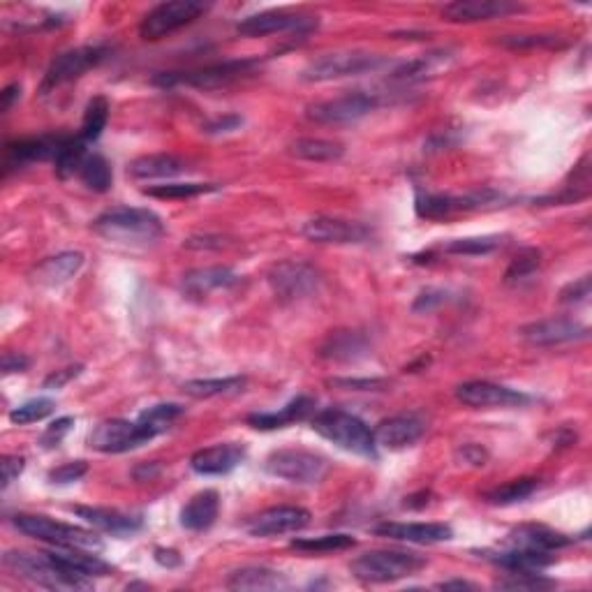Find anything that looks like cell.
Listing matches in <instances>:
<instances>
[{
  "instance_id": "8",
  "label": "cell",
  "mask_w": 592,
  "mask_h": 592,
  "mask_svg": "<svg viewBox=\"0 0 592 592\" xmlns=\"http://www.w3.org/2000/svg\"><path fill=\"white\" fill-rule=\"evenodd\" d=\"M259 68L257 58H239V61H225L216 65H206L199 70L188 72H162L155 77V84L172 88V86H192V88H211L229 86L243 77H250Z\"/></svg>"
},
{
  "instance_id": "16",
  "label": "cell",
  "mask_w": 592,
  "mask_h": 592,
  "mask_svg": "<svg viewBox=\"0 0 592 592\" xmlns=\"http://www.w3.org/2000/svg\"><path fill=\"white\" fill-rule=\"evenodd\" d=\"M590 329L586 324H581L574 317H549V320H539L518 331L525 343L535 347H553V345H565L576 343V340L588 338Z\"/></svg>"
},
{
  "instance_id": "10",
  "label": "cell",
  "mask_w": 592,
  "mask_h": 592,
  "mask_svg": "<svg viewBox=\"0 0 592 592\" xmlns=\"http://www.w3.org/2000/svg\"><path fill=\"white\" fill-rule=\"evenodd\" d=\"M320 271L301 259H285L269 271V285L273 294L283 301H301L320 290Z\"/></svg>"
},
{
  "instance_id": "42",
  "label": "cell",
  "mask_w": 592,
  "mask_h": 592,
  "mask_svg": "<svg viewBox=\"0 0 592 592\" xmlns=\"http://www.w3.org/2000/svg\"><path fill=\"white\" fill-rule=\"evenodd\" d=\"M502 246V236L488 234V236H468V239H451L444 243L442 250L449 255H465V257H477L488 255L495 248Z\"/></svg>"
},
{
  "instance_id": "14",
  "label": "cell",
  "mask_w": 592,
  "mask_h": 592,
  "mask_svg": "<svg viewBox=\"0 0 592 592\" xmlns=\"http://www.w3.org/2000/svg\"><path fill=\"white\" fill-rule=\"evenodd\" d=\"M301 234L313 243H333V246H354L366 243L373 236V229L364 222L317 216L303 222Z\"/></svg>"
},
{
  "instance_id": "31",
  "label": "cell",
  "mask_w": 592,
  "mask_h": 592,
  "mask_svg": "<svg viewBox=\"0 0 592 592\" xmlns=\"http://www.w3.org/2000/svg\"><path fill=\"white\" fill-rule=\"evenodd\" d=\"M84 266V255L77 250H68V253L54 255L35 269V280L42 287H61L72 280Z\"/></svg>"
},
{
  "instance_id": "23",
  "label": "cell",
  "mask_w": 592,
  "mask_h": 592,
  "mask_svg": "<svg viewBox=\"0 0 592 592\" xmlns=\"http://www.w3.org/2000/svg\"><path fill=\"white\" fill-rule=\"evenodd\" d=\"M239 280V273L229 269V266H204V269L183 273L181 290L190 299H199V296H209L211 292L229 290V287L239 285Z\"/></svg>"
},
{
  "instance_id": "52",
  "label": "cell",
  "mask_w": 592,
  "mask_h": 592,
  "mask_svg": "<svg viewBox=\"0 0 592 592\" xmlns=\"http://www.w3.org/2000/svg\"><path fill=\"white\" fill-rule=\"evenodd\" d=\"M502 44L514 49H523V47H555L558 44V35H514V37H505Z\"/></svg>"
},
{
  "instance_id": "60",
  "label": "cell",
  "mask_w": 592,
  "mask_h": 592,
  "mask_svg": "<svg viewBox=\"0 0 592 592\" xmlns=\"http://www.w3.org/2000/svg\"><path fill=\"white\" fill-rule=\"evenodd\" d=\"M19 95H21V84H10L3 93H0V100H3V114H7V111L12 109L14 102L19 100Z\"/></svg>"
},
{
  "instance_id": "46",
  "label": "cell",
  "mask_w": 592,
  "mask_h": 592,
  "mask_svg": "<svg viewBox=\"0 0 592 592\" xmlns=\"http://www.w3.org/2000/svg\"><path fill=\"white\" fill-rule=\"evenodd\" d=\"M498 590H549L555 588L553 579H546L542 572H507L495 581Z\"/></svg>"
},
{
  "instance_id": "54",
  "label": "cell",
  "mask_w": 592,
  "mask_h": 592,
  "mask_svg": "<svg viewBox=\"0 0 592 592\" xmlns=\"http://www.w3.org/2000/svg\"><path fill=\"white\" fill-rule=\"evenodd\" d=\"M81 373V366H70V368H61L56 370V373H51L47 380H44L42 387L54 391V389H63L65 384H68L70 380H74Z\"/></svg>"
},
{
  "instance_id": "35",
  "label": "cell",
  "mask_w": 592,
  "mask_h": 592,
  "mask_svg": "<svg viewBox=\"0 0 592 592\" xmlns=\"http://www.w3.org/2000/svg\"><path fill=\"white\" fill-rule=\"evenodd\" d=\"M451 61V56L447 51H435V54H426L414 58V61H405V63H396V68L391 70V79L396 81H424L426 77H433L438 74L442 68H447Z\"/></svg>"
},
{
  "instance_id": "24",
  "label": "cell",
  "mask_w": 592,
  "mask_h": 592,
  "mask_svg": "<svg viewBox=\"0 0 592 592\" xmlns=\"http://www.w3.org/2000/svg\"><path fill=\"white\" fill-rule=\"evenodd\" d=\"M68 135H42L33 139H21V142L7 144L5 148V174L12 169H21L35 160H54L58 146Z\"/></svg>"
},
{
  "instance_id": "13",
  "label": "cell",
  "mask_w": 592,
  "mask_h": 592,
  "mask_svg": "<svg viewBox=\"0 0 592 592\" xmlns=\"http://www.w3.org/2000/svg\"><path fill=\"white\" fill-rule=\"evenodd\" d=\"M380 105L377 95L364 93V91H352L345 95H338V98L315 102L306 109V116L310 121L322 123V125H343V123H354L359 118L368 116L370 111Z\"/></svg>"
},
{
  "instance_id": "6",
  "label": "cell",
  "mask_w": 592,
  "mask_h": 592,
  "mask_svg": "<svg viewBox=\"0 0 592 592\" xmlns=\"http://www.w3.org/2000/svg\"><path fill=\"white\" fill-rule=\"evenodd\" d=\"M264 470L271 477L290 481V484L315 486L327 479L331 472L329 458L306 449H278L264 461Z\"/></svg>"
},
{
  "instance_id": "48",
  "label": "cell",
  "mask_w": 592,
  "mask_h": 592,
  "mask_svg": "<svg viewBox=\"0 0 592 592\" xmlns=\"http://www.w3.org/2000/svg\"><path fill=\"white\" fill-rule=\"evenodd\" d=\"M539 262H542V253H539L537 248H523L521 253L512 259V264H509V269L505 273V283L512 285L530 278L532 273L539 269Z\"/></svg>"
},
{
  "instance_id": "43",
  "label": "cell",
  "mask_w": 592,
  "mask_h": 592,
  "mask_svg": "<svg viewBox=\"0 0 592 592\" xmlns=\"http://www.w3.org/2000/svg\"><path fill=\"white\" fill-rule=\"evenodd\" d=\"M183 414V407L176 405V403H160V405H153L148 407L146 412L139 414V424H144L148 431L153 435H160L165 433L169 426L174 424L176 419H179Z\"/></svg>"
},
{
  "instance_id": "53",
  "label": "cell",
  "mask_w": 592,
  "mask_h": 592,
  "mask_svg": "<svg viewBox=\"0 0 592 592\" xmlns=\"http://www.w3.org/2000/svg\"><path fill=\"white\" fill-rule=\"evenodd\" d=\"M26 468L24 456H3L0 461V470H3V488H10L14 481L19 479L21 472Z\"/></svg>"
},
{
  "instance_id": "22",
  "label": "cell",
  "mask_w": 592,
  "mask_h": 592,
  "mask_svg": "<svg viewBox=\"0 0 592 592\" xmlns=\"http://www.w3.org/2000/svg\"><path fill=\"white\" fill-rule=\"evenodd\" d=\"M246 461V447L239 442H222L213 444V447L199 449L190 458V468L197 475L204 477H220L229 475V472L239 468Z\"/></svg>"
},
{
  "instance_id": "41",
  "label": "cell",
  "mask_w": 592,
  "mask_h": 592,
  "mask_svg": "<svg viewBox=\"0 0 592 592\" xmlns=\"http://www.w3.org/2000/svg\"><path fill=\"white\" fill-rule=\"evenodd\" d=\"M107 121H109V102H107V98H102V95H98V98H93L86 105L84 123H81L79 137L84 139L86 144L95 142V139H98L102 135V130H105Z\"/></svg>"
},
{
  "instance_id": "4",
  "label": "cell",
  "mask_w": 592,
  "mask_h": 592,
  "mask_svg": "<svg viewBox=\"0 0 592 592\" xmlns=\"http://www.w3.org/2000/svg\"><path fill=\"white\" fill-rule=\"evenodd\" d=\"M426 558L412 551H370L352 560V574L364 583H394L421 572Z\"/></svg>"
},
{
  "instance_id": "39",
  "label": "cell",
  "mask_w": 592,
  "mask_h": 592,
  "mask_svg": "<svg viewBox=\"0 0 592 592\" xmlns=\"http://www.w3.org/2000/svg\"><path fill=\"white\" fill-rule=\"evenodd\" d=\"M86 158H88V151H86L84 139L65 137L63 144L58 146V151L54 155L58 179H70V176L79 174V169H81V165H84Z\"/></svg>"
},
{
  "instance_id": "34",
  "label": "cell",
  "mask_w": 592,
  "mask_h": 592,
  "mask_svg": "<svg viewBox=\"0 0 592 592\" xmlns=\"http://www.w3.org/2000/svg\"><path fill=\"white\" fill-rule=\"evenodd\" d=\"M229 590H283L287 579L269 567H241L227 576Z\"/></svg>"
},
{
  "instance_id": "1",
  "label": "cell",
  "mask_w": 592,
  "mask_h": 592,
  "mask_svg": "<svg viewBox=\"0 0 592 592\" xmlns=\"http://www.w3.org/2000/svg\"><path fill=\"white\" fill-rule=\"evenodd\" d=\"M93 229L107 241L123 243V246H148L165 234V222L158 213L137 206H116L100 213L93 222Z\"/></svg>"
},
{
  "instance_id": "55",
  "label": "cell",
  "mask_w": 592,
  "mask_h": 592,
  "mask_svg": "<svg viewBox=\"0 0 592 592\" xmlns=\"http://www.w3.org/2000/svg\"><path fill=\"white\" fill-rule=\"evenodd\" d=\"M447 301V294H444L442 290H424L421 292L419 296H417V301H414V310H417V313H421V310H433L435 306H440V303H444Z\"/></svg>"
},
{
  "instance_id": "38",
  "label": "cell",
  "mask_w": 592,
  "mask_h": 592,
  "mask_svg": "<svg viewBox=\"0 0 592 592\" xmlns=\"http://www.w3.org/2000/svg\"><path fill=\"white\" fill-rule=\"evenodd\" d=\"M246 387V377H216V380H190L183 382V394L192 398H216L239 394Z\"/></svg>"
},
{
  "instance_id": "15",
  "label": "cell",
  "mask_w": 592,
  "mask_h": 592,
  "mask_svg": "<svg viewBox=\"0 0 592 592\" xmlns=\"http://www.w3.org/2000/svg\"><path fill=\"white\" fill-rule=\"evenodd\" d=\"M107 56L105 47H81L65 51L49 65L47 74H44L40 84V95H49V91H56L58 86L68 84L72 79H79L81 74L95 68L102 58Z\"/></svg>"
},
{
  "instance_id": "36",
  "label": "cell",
  "mask_w": 592,
  "mask_h": 592,
  "mask_svg": "<svg viewBox=\"0 0 592 592\" xmlns=\"http://www.w3.org/2000/svg\"><path fill=\"white\" fill-rule=\"evenodd\" d=\"M539 486H542L539 484V479L523 477V479L507 481V484L493 488V491H486L481 498H484V502H488V505L509 507V505H516V502L528 500L532 493L539 491Z\"/></svg>"
},
{
  "instance_id": "3",
  "label": "cell",
  "mask_w": 592,
  "mask_h": 592,
  "mask_svg": "<svg viewBox=\"0 0 592 592\" xmlns=\"http://www.w3.org/2000/svg\"><path fill=\"white\" fill-rule=\"evenodd\" d=\"M313 431L320 433L324 440L336 444V447L350 451V454L377 458V442L370 426L357 414H350L338 407L317 412L313 417Z\"/></svg>"
},
{
  "instance_id": "58",
  "label": "cell",
  "mask_w": 592,
  "mask_h": 592,
  "mask_svg": "<svg viewBox=\"0 0 592 592\" xmlns=\"http://www.w3.org/2000/svg\"><path fill=\"white\" fill-rule=\"evenodd\" d=\"M28 368V357L19 352H5L3 354V373L12 375V373H24Z\"/></svg>"
},
{
  "instance_id": "32",
  "label": "cell",
  "mask_w": 592,
  "mask_h": 592,
  "mask_svg": "<svg viewBox=\"0 0 592 592\" xmlns=\"http://www.w3.org/2000/svg\"><path fill=\"white\" fill-rule=\"evenodd\" d=\"M188 172L185 160L176 158V155L167 153H155V155H142V158L132 160L128 165V174L132 179L148 181V179H174Z\"/></svg>"
},
{
  "instance_id": "40",
  "label": "cell",
  "mask_w": 592,
  "mask_h": 592,
  "mask_svg": "<svg viewBox=\"0 0 592 592\" xmlns=\"http://www.w3.org/2000/svg\"><path fill=\"white\" fill-rule=\"evenodd\" d=\"M79 179L84 181L88 190L93 192H107L111 188V181H114V174H111L109 162L102 158L100 153L88 155L84 165L79 169Z\"/></svg>"
},
{
  "instance_id": "2",
  "label": "cell",
  "mask_w": 592,
  "mask_h": 592,
  "mask_svg": "<svg viewBox=\"0 0 592 592\" xmlns=\"http://www.w3.org/2000/svg\"><path fill=\"white\" fill-rule=\"evenodd\" d=\"M3 565L12 569L21 579L35 583V586L49 590H91L93 579L84 574H72L58 565L49 553H26V551H7L3 555Z\"/></svg>"
},
{
  "instance_id": "11",
  "label": "cell",
  "mask_w": 592,
  "mask_h": 592,
  "mask_svg": "<svg viewBox=\"0 0 592 592\" xmlns=\"http://www.w3.org/2000/svg\"><path fill=\"white\" fill-rule=\"evenodd\" d=\"M502 202L500 192L491 188L468 192V195H419L417 197V216L426 220H442L461 211H481L493 209Z\"/></svg>"
},
{
  "instance_id": "45",
  "label": "cell",
  "mask_w": 592,
  "mask_h": 592,
  "mask_svg": "<svg viewBox=\"0 0 592 592\" xmlns=\"http://www.w3.org/2000/svg\"><path fill=\"white\" fill-rule=\"evenodd\" d=\"M354 544H357V539L350 537V535H322V537H313V539H294L290 546L296 551L320 555V553L352 549Z\"/></svg>"
},
{
  "instance_id": "44",
  "label": "cell",
  "mask_w": 592,
  "mask_h": 592,
  "mask_svg": "<svg viewBox=\"0 0 592 592\" xmlns=\"http://www.w3.org/2000/svg\"><path fill=\"white\" fill-rule=\"evenodd\" d=\"M218 188L211 183H162V185H148L144 190L148 197L155 199H188L206 192H216Z\"/></svg>"
},
{
  "instance_id": "19",
  "label": "cell",
  "mask_w": 592,
  "mask_h": 592,
  "mask_svg": "<svg viewBox=\"0 0 592 592\" xmlns=\"http://www.w3.org/2000/svg\"><path fill=\"white\" fill-rule=\"evenodd\" d=\"M310 512L303 507H271L259 512L257 516L250 518L246 523V530L253 537H278V535H290V532H299L308 528Z\"/></svg>"
},
{
  "instance_id": "21",
  "label": "cell",
  "mask_w": 592,
  "mask_h": 592,
  "mask_svg": "<svg viewBox=\"0 0 592 592\" xmlns=\"http://www.w3.org/2000/svg\"><path fill=\"white\" fill-rule=\"evenodd\" d=\"M523 10V5L512 0H456L442 7V17L454 24H475V21L502 19Z\"/></svg>"
},
{
  "instance_id": "25",
  "label": "cell",
  "mask_w": 592,
  "mask_h": 592,
  "mask_svg": "<svg viewBox=\"0 0 592 592\" xmlns=\"http://www.w3.org/2000/svg\"><path fill=\"white\" fill-rule=\"evenodd\" d=\"M370 352V340L364 331L340 329L331 331L320 345V357L327 361H340V364H350V361L364 359Z\"/></svg>"
},
{
  "instance_id": "12",
  "label": "cell",
  "mask_w": 592,
  "mask_h": 592,
  "mask_svg": "<svg viewBox=\"0 0 592 592\" xmlns=\"http://www.w3.org/2000/svg\"><path fill=\"white\" fill-rule=\"evenodd\" d=\"M153 438L155 435L139 421L111 419L93 428V433L88 435V444L102 454H125V451L144 447Z\"/></svg>"
},
{
  "instance_id": "28",
  "label": "cell",
  "mask_w": 592,
  "mask_h": 592,
  "mask_svg": "<svg viewBox=\"0 0 592 592\" xmlns=\"http://www.w3.org/2000/svg\"><path fill=\"white\" fill-rule=\"evenodd\" d=\"M72 512L79 518H84L88 525L98 528L102 532H109V535H132V532L142 530V516H132L125 512H118V509H107V507H72Z\"/></svg>"
},
{
  "instance_id": "50",
  "label": "cell",
  "mask_w": 592,
  "mask_h": 592,
  "mask_svg": "<svg viewBox=\"0 0 592 592\" xmlns=\"http://www.w3.org/2000/svg\"><path fill=\"white\" fill-rule=\"evenodd\" d=\"M72 426H74V419H72V417L56 419L54 424H51V426L47 428V431L42 433L40 444H42L44 449H54V447H58V444L63 442L65 435H68V433L72 431Z\"/></svg>"
},
{
  "instance_id": "29",
  "label": "cell",
  "mask_w": 592,
  "mask_h": 592,
  "mask_svg": "<svg viewBox=\"0 0 592 592\" xmlns=\"http://www.w3.org/2000/svg\"><path fill=\"white\" fill-rule=\"evenodd\" d=\"M315 412V401L310 396H296L294 401L280 407L278 412H259L250 414L248 424L257 428V431H276V428H285L294 424V421H303Z\"/></svg>"
},
{
  "instance_id": "27",
  "label": "cell",
  "mask_w": 592,
  "mask_h": 592,
  "mask_svg": "<svg viewBox=\"0 0 592 592\" xmlns=\"http://www.w3.org/2000/svg\"><path fill=\"white\" fill-rule=\"evenodd\" d=\"M509 546H516V549H530V551H560L565 546L574 544L572 537L562 535L558 530L546 528V525H535V523H525L518 525L507 535Z\"/></svg>"
},
{
  "instance_id": "5",
  "label": "cell",
  "mask_w": 592,
  "mask_h": 592,
  "mask_svg": "<svg viewBox=\"0 0 592 592\" xmlns=\"http://www.w3.org/2000/svg\"><path fill=\"white\" fill-rule=\"evenodd\" d=\"M12 525L19 532H24L26 537H33L37 542H47L51 546H74V549H88L95 553L105 549V544H102V539L95 532L54 521L49 516L17 514L12 518Z\"/></svg>"
},
{
  "instance_id": "49",
  "label": "cell",
  "mask_w": 592,
  "mask_h": 592,
  "mask_svg": "<svg viewBox=\"0 0 592 592\" xmlns=\"http://www.w3.org/2000/svg\"><path fill=\"white\" fill-rule=\"evenodd\" d=\"M88 472V465L84 461H72V463H63L58 465L56 470L49 472V484H72V481H79Z\"/></svg>"
},
{
  "instance_id": "47",
  "label": "cell",
  "mask_w": 592,
  "mask_h": 592,
  "mask_svg": "<svg viewBox=\"0 0 592 592\" xmlns=\"http://www.w3.org/2000/svg\"><path fill=\"white\" fill-rule=\"evenodd\" d=\"M56 410V403L51 398H33V401L21 403L10 412V421L17 426L37 424V421L47 419L51 412Z\"/></svg>"
},
{
  "instance_id": "37",
  "label": "cell",
  "mask_w": 592,
  "mask_h": 592,
  "mask_svg": "<svg viewBox=\"0 0 592 592\" xmlns=\"http://www.w3.org/2000/svg\"><path fill=\"white\" fill-rule=\"evenodd\" d=\"M290 153L299 160L308 162H336L345 155V146L338 142H331V139H296L290 146Z\"/></svg>"
},
{
  "instance_id": "30",
  "label": "cell",
  "mask_w": 592,
  "mask_h": 592,
  "mask_svg": "<svg viewBox=\"0 0 592 592\" xmlns=\"http://www.w3.org/2000/svg\"><path fill=\"white\" fill-rule=\"evenodd\" d=\"M220 512V495L216 491H202L185 502V507L181 509V525L185 530L192 532H202L209 530L213 523H216Z\"/></svg>"
},
{
  "instance_id": "33",
  "label": "cell",
  "mask_w": 592,
  "mask_h": 592,
  "mask_svg": "<svg viewBox=\"0 0 592 592\" xmlns=\"http://www.w3.org/2000/svg\"><path fill=\"white\" fill-rule=\"evenodd\" d=\"M484 558L495 562V565L505 569V572H544L546 567H551L555 562L551 553L516 549V546L500 553H484Z\"/></svg>"
},
{
  "instance_id": "51",
  "label": "cell",
  "mask_w": 592,
  "mask_h": 592,
  "mask_svg": "<svg viewBox=\"0 0 592 592\" xmlns=\"http://www.w3.org/2000/svg\"><path fill=\"white\" fill-rule=\"evenodd\" d=\"M590 299V276H583L567 287H562L560 292V303H569V306H576V303H586Z\"/></svg>"
},
{
  "instance_id": "57",
  "label": "cell",
  "mask_w": 592,
  "mask_h": 592,
  "mask_svg": "<svg viewBox=\"0 0 592 592\" xmlns=\"http://www.w3.org/2000/svg\"><path fill=\"white\" fill-rule=\"evenodd\" d=\"M458 458H461L463 463L475 465V468H477V465L486 463L488 454H486L484 447H479V444H463V447L458 449Z\"/></svg>"
},
{
  "instance_id": "7",
  "label": "cell",
  "mask_w": 592,
  "mask_h": 592,
  "mask_svg": "<svg viewBox=\"0 0 592 592\" xmlns=\"http://www.w3.org/2000/svg\"><path fill=\"white\" fill-rule=\"evenodd\" d=\"M391 65L394 63H391L389 58L368 54V51H336V54H324L320 58H315V61L303 70L301 79L320 84V81L380 72L384 68H391Z\"/></svg>"
},
{
  "instance_id": "9",
  "label": "cell",
  "mask_w": 592,
  "mask_h": 592,
  "mask_svg": "<svg viewBox=\"0 0 592 592\" xmlns=\"http://www.w3.org/2000/svg\"><path fill=\"white\" fill-rule=\"evenodd\" d=\"M209 10V5L199 3V0H172V3L155 5L139 24V35L144 40H162V37L172 35L183 26H190L192 21L202 17Z\"/></svg>"
},
{
  "instance_id": "17",
  "label": "cell",
  "mask_w": 592,
  "mask_h": 592,
  "mask_svg": "<svg viewBox=\"0 0 592 592\" xmlns=\"http://www.w3.org/2000/svg\"><path fill=\"white\" fill-rule=\"evenodd\" d=\"M456 398L463 405L475 407V410H488V407H521L532 401L523 391L481 380L465 382L461 387H456Z\"/></svg>"
},
{
  "instance_id": "18",
  "label": "cell",
  "mask_w": 592,
  "mask_h": 592,
  "mask_svg": "<svg viewBox=\"0 0 592 592\" xmlns=\"http://www.w3.org/2000/svg\"><path fill=\"white\" fill-rule=\"evenodd\" d=\"M317 26V19L306 17V14H294L285 10H271V12H259L253 17H246L239 21L236 33L246 37H262L273 33H303Z\"/></svg>"
},
{
  "instance_id": "26",
  "label": "cell",
  "mask_w": 592,
  "mask_h": 592,
  "mask_svg": "<svg viewBox=\"0 0 592 592\" xmlns=\"http://www.w3.org/2000/svg\"><path fill=\"white\" fill-rule=\"evenodd\" d=\"M375 532L396 542L412 544H440L454 537V530L444 523H382Z\"/></svg>"
},
{
  "instance_id": "61",
  "label": "cell",
  "mask_w": 592,
  "mask_h": 592,
  "mask_svg": "<svg viewBox=\"0 0 592 592\" xmlns=\"http://www.w3.org/2000/svg\"><path fill=\"white\" fill-rule=\"evenodd\" d=\"M155 560H158L162 567H179L181 565V555L176 551H167V549H155Z\"/></svg>"
},
{
  "instance_id": "20",
  "label": "cell",
  "mask_w": 592,
  "mask_h": 592,
  "mask_svg": "<svg viewBox=\"0 0 592 592\" xmlns=\"http://www.w3.org/2000/svg\"><path fill=\"white\" fill-rule=\"evenodd\" d=\"M426 433V421L419 414H396L380 421L375 426V442L377 447H384L389 451H403L412 444H417Z\"/></svg>"
},
{
  "instance_id": "59",
  "label": "cell",
  "mask_w": 592,
  "mask_h": 592,
  "mask_svg": "<svg viewBox=\"0 0 592 592\" xmlns=\"http://www.w3.org/2000/svg\"><path fill=\"white\" fill-rule=\"evenodd\" d=\"M331 384L336 387H345V389H354V391H373L384 387L382 380H333Z\"/></svg>"
},
{
  "instance_id": "56",
  "label": "cell",
  "mask_w": 592,
  "mask_h": 592,
  "mask_svg": "<svg viewBox=\"0 0 592 592\" xmlns=\"http://www.w3.org/2000/svg\"><path fill=\"white\" fill-rule=\"evenodd\" d=\"M241 123H243V118H241V116H236V114H232V116L216 118V121L206 123V125H204V132H209V135H222V132H232V130H236Z\"/></svg>"
},
{
  "instance_id": "62",
  "label": "cell",
  "mask_w": 592,
  "mask_h": 592,
  "mask_svg": "<svg viewBox=\"0 0 592 592\" xmlns=\"http://www.w3.org/2000/svg\"><path fill=\"white\" fill-rule=\"evenodd\" d=\"M440 590H477L475 583L470 581H442L438 583Z\"/></svg>"
}]
</instances>
